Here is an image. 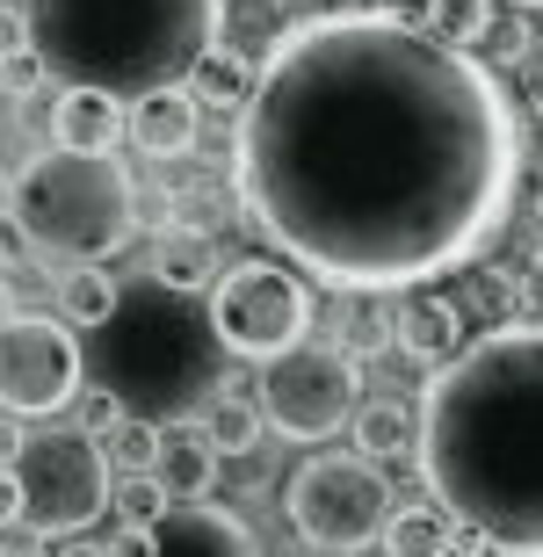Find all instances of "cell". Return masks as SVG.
Listing matches in <instances>:
<instances>
[{"mask_svg":"<svg viewBox=\"0 0 543 557\" xmlns=\"http://www.w3.org/2000/svg\"><path fill=\"white\" fill-rule=\"evenodd\" d=\"M515 174L522 124L501 73L398 8L291 22L232 145L254 239L356 297L471 269L507 225Z\"/></svg>","mask_w":543,"mask_h":557,"instance_id":"cell-1","label":"cell"},{"mask_svg":"<svg viewBox=\"0 0 543 557\" xmlns=\"http://www.w3.org/2000/svg\"><path fill=\"white\" fill-rule=\"evenodd\" d=\"M414 456L471 543L543 557V319L485 326L428 376Z\"/></svg>","mask_w":543,"mask_h":557,"instance_id":"cell-2","label":"cell"},{"mask_svg":"<svg viewBox=\"0 0 543 557\" xmlns=\"http://www.w3.org/2000/svg\"><path fill=\"white\" fill-rule=\"evenodd\" d=\"M225 0H22V44L65 87H102L138 102L182 87L188 65L218 44Z\"/></svg>","mask_w":543,"mask_h":557,"instance_id":"cell-3","label":"cell"},{"mask_svg":"<svg viewBox=\"0 0 543 557\" xmlns=\"http://www.w3.org/2000/svg\"><path fill=\"white\" fill-rule=\"evenodd\" d=\"M102 362H109V392L124 398L138 420H188L203 413L210 398L225 392V376H218V341H210L203 311L188 305V297H174V289H138V297H124L116 305V319L102 326Z\"/></svg>","mask_w":543,"mask_h":557,"instance_id":"cell-4","label":"cell"},{"mask_svg":"<svg viewBox=\"0 0 543 557\" xmlns=\"http://www.w3.org/2000/svg\"><path fill=\"white\" fill-rule=\"evenodd\" d=\"M15 225L29 239V253H59L73 269H95L138 225V182L116 160L37 152L15 174Z\"/></svg>","mask_w":543,"mask_h":557,"instance_id":"cell-5","label":"cell"},{"mask_svg":"<svg viewBox=\"0 0 543 557\" xmlns=\"http://www.w3.org/2000/svg\"><path fill=\"white\" fill-rule=\"evenodd\" d=\"M203 297H210L203 305L210 341L239 362H283L319 326V297L291 261H232Z\"/></svg>","mask_w":543,"mask_h":557,"instance_id":"cell-6","label":"cell"},{"mask_svg":"<svg viewBox=\"0 0 543 557\" xmlns=\"http://www.w3.org/2000/svg\"><path fill=\"white\" fill-rule=\"evenodd\" d=\"M283 515H291V529L312 550L356 557L370 543H384V521L398 515V493H392V478H384V463H370L356 449H319L291 471Z\"/></svg>","mask_w":543,"mask_h":557,"instance_id":"cell-7","label":"cell"},{"mask_svg":"<svg viewBox=\"0 0 543 557\" xmlns=\"http://www.w3.org/2000/svg\"><path fill=\"white\" fill-rule=\"evenodd\" d=\"M22 478V529L37 536H81L109 515L116 499V471H109V449L81 428H44L22 442L15 456Z\"/></svg>","mask_w":543,"mask_h":557,"instance_id":"cell-8","label":"cell"},{"mask_svg":"<svg viewBox=\"0 0 543 557\" xmlns=\"http://www.w3.org/2000/svg\"><path fill=\"white\" fill-rule=\"evenodd\" d=\"M254 406H261V428H275L283 442H334L362 406V362L348 348H291L283 362H261V384H254Z\"/></svg>","mask_w":543,"mask_h":557,"instance_id":"cell-9","label":"cell"},{"mask_svg":"<svg viewBox=\"0 0 543 557\" xmlns=\"http://www.w3.org/2000/svg\"><path fill=\"white\" fill-rule=\"evenodd\" d=\"M87 384V355L81 333L65 326L59 311H15L0 326V413L44 420L65 413Z\"/></svg>","mask_w":543,"mask_h":557,"instance_id":"cell-10","label":"cell"},{"mask_svg":"<svg viewBox=\"0 0 543 557\" xmlns=\"http://www.w3.org/2000/svg\"><path fill=\"white\" fill-rule=\"evenodd\" d=\"M124 138L146 152V160H196L203 145V109L188 87H152L138 102H124Z\"/></svg>","mask_w":543,"mask_h":557,"instance_id":"cell-11","label":"cell"},{"mask_svg":"<svg viewBox=\"0 0 543 557\" xmlns=\"http://www.w3.org/2000/svg\"><path fill=\"white\" fill-rule=\"evenodd\" d=\"M392 348L414 362V370H442L449 355L464 348V311L435 289H406L392 305Z\"/></svg>","mask_w":543,"mask_h":557,"instance_id":"cell-12","label":"cell"},{"mask_svg":"<svg viewBox=\"0 0 543 557\" xmlns=\"http://www.w3.org/2000/svg\"><path fill=\"white\" fill-rule=\"evenodd\" d=\"M124 145V102L102 87H59L51 102V152H87V160H116Z\"/></svg>","mask_w":543,"mask_h":557,"instance_id":"cell-13","label":"cell"},{"mask_svg":"<svg viewBox=\"0 0 543 557\" xmlns=\"http://www.w3.org/2000/svg\"><path fill=\"white\" fill-rule=\"evenodd\" d=\"M152 557H261L254 529L225 507H174L160 529H152Z\"/></svg>","mask_w":543,"mask_h":557,"instance_id":"cell-14","label":"cell"},{"mask_svg":"<svg viewBox=\"0 0 543 557\" xmlns=\"http://www.w3.org/2000/svg\"><path fill=\"white\" fill-rule=\"evenodd\" d=\"M218 275H225V261H218V239H210L203 225H168L160 239H152V283L160 289L203 297Z\"/></svg>","mask_w":543,"mask_h":557,"instance_id":"cell-15","label":"cell"},{"mask_svg":"<svg viewBox=\"0 0 543 557\" xmlns=\"http://www.w3.org/2000/svg\"><path fill=\"white\" fill-rule=\"evenodd\" d=\"M218 463H225V456L203 442V428H160V463H152V478L168 485L174 507H203V499L218 493Z\"/></svg>","mask_w":543,"mask_h":557,"instance_id":"cell-16","label":"cell"},{"mask_svg":"<svg viewBox=\"0 0 543 557\" xmlns=\"http://www.w3.org/2000/svg\"><path fill=\"white\" fill-rule=\"evenodd\" d=\"M254 73H261V59H247V51H232V44L218 37L203 59L188 65V81H182V87L196 95V109H247Z\"/></svg>","mask_w":543,"mask_h":557,"instance_id":"cell-17","label":"cell"},{"mask_svg":"<svg viewBox=\"0 0 543 557\" xmlns=\"http://www.w3.org/2000/svg\"><path fill=\"white\" fill-rule=\"evenodd\" d=\"M501 8L507 0H406L398 15L420 22V29H428L435 44H449V51H479L485 29L501 22Z\"/></svg>","mask_w":543,"mask_h":557,"instance_id":"cell-18","label":"cell"},{"mask_svg":"<svg viewBox=\"0 0 543 557\" xmlns=\"http://www.w3.org/2000/svg\"><path fill=\"white\" fill-rule=\"evenodd\" d=\"M348 434H356V456L392 463V456H406L420 442V406H406V398H362Z\"/></svg>","mask_w":543,"mask_h":557,"instance_id":"cell-19","label":"cell"},{"mask_svg":"<svg viewBox=\"0 0 543 557\" xmlns=\"http://www.w3.org/2000/svg\"><path fill=\"white\" fill-rule=\"evenodd\" d=\"M116 305H124V283L95 261V269H65L59 275V319L73 333H102L109 319H116Z\"/></svg>","mask_w":543,"mask_h":557,"instance_id":"cell-20","label":"cell"},{"mask_svg":"<svg viewBox=\"0 0 543 557\" xmlns=\"http://www.w3.org/2000/svg\"><path fill=\"white\" fill-rule=\"evenodd\" d=\"M457 550V521L442 507H398L384 521V557H449Z\"/></svg>","mask_w":543,"mask_h":557,"instance_id":"cell-21","label":"cell"},{"mask_svg":"<svg viewBox=\"0 0 543 557\" xmlns=\"http://www.w3.org/2000/svg\"><path fill=\"white\" fill-rule=\"evenodd\" d=\"M261 434H269V428H261V406H254V398H239L232 384L203 406V442L218 456H254V449H261Z\"/></svg>","mask_w":543,"mask_h":557,"instance_id":"cell-22","label":"cell"},{"mask_svg":"<svg viewBox=\"0 0 543 557\" xmlns=\"http://www.w3.org/2000/svg\"><path fill=\"white\" fill-rule=\"evenodd\" d=\"M291 22H283V0H225V22H218V37L232 44V51H269L275 37H283Z\"/></svg>","mask_w":543,"mask_h":557,"instance_id":"cell-23","label":"cell"},{"mask_svg":"<svg viewBox=\"0 0 543 557\" xmlns=\"http://www.w3.org/2000/svg\"><path fill=\"white\" fill-rule=\"evenodd\" d=\"M102 449H109V471H116V478L152 471V463H160V420H138V413H131L124 428L102 442Z\"/></svg>","mask_w":543,"mask_h":557,"instance_id":"cell-24","label":"cell"},{"mask_svg":"<svg viewBox=\"0 0 543 557\" xmlns=\"http://www.w3.org/2000/svg\"><path fill=\"white\" fill-rule=\"evenodd\" d=\"M116 515L131 521V529H160V521L174 515V499H168V485L152 471H138V478H116V499H109Z\"/></svg>","mask_w":543,"mask_h":557,"instance_id":"cell-25","label":"cell"},{"mask_svg":"<svg viewBox=\"0 0 543 557\" xmlns=\"http://www.w3.org/2000/svg\"><path fill=\"white\" fill-rule=\"evenodd\" d=\"M457 311H479L493 326H507V311L522 305V283H507V275H485V269H464V297H449Z\"/></svg>","mask_w":543,"mask_h":557,"instance_id":"cell-26","label":"cell"},{"mask_svg":"<svg viewBox=\"0 0 543 557\" xmlns=\"http://www.w3.org/2000/svg\"><path fill=\"white\" fill-rule=\"evenodd\" d=\"M65 413H73V428H81V434H95V442H109V434H116V428L131 420V406H124L116 392H109V384H81V398H73Z\"/></svg>","mask_w":543,"mask_h":557,"instance_id":"cell-27","label":"cell"},{"mask_svg":"<svg viewBox=\"0 0 543 557\" xmlns=\"http://www.w3.org/2000/svg\"><path fill=\"white\" fill-rule=\"evenodd\" d=\"M44 81H51V73H44V59L29 44H8V51H0V95H8V102H29Z\"/></svg>","mask_w":543,"mask_h":557,"instance_id":"cell-28","label":"cell"},{"mask_svg":"<svg viewBox=\"0 0 543 557\" xmlns=\"http://www.w3.org/2000/svg\"><path fill=\"white\" fill-rule=\"evenodd\" d=\"M515 87H522V102L543 116V29H529V44L515 51Z\"/></svg>","mask_w":543,"mask_h":557,"instance_id":"cell-29","label":"cell"},{"mask_svg":"<svg viewBox=\"0 0 543 557\" xmlns=\"http://www.w3.org/2000/svg\"><path fill=\"white\" fill-rule=\"evenodd\" d=\"M8 529H22V478L15 471H0V536Z\"/></svg>","mask_w":543,"mask_h":557,"instance_id":"cell-30","label":"cell"},{"mask_svg":"<svg viewBox=\"0 0 543 557\" xmlns=\"http://www.w3.org/2000/svg\"><path fill=\"white\" fill-rule=\"evenodd\" d=\"M109 557H152V529H116V543H109Z\"/></svg>","mask_w":543,"mask_h":557,"instance_id":"cell-31","label":"cell"},{"mask_svg":"<svg viewBox=\"0 0 543 557\" xmlns=\"http://www.w3.org/2000/svg\"><path fill=\"white\" fill-rule=\"evenodd\" d=\"M22 442H29V428H22L15 413L0 420V471H15V456H22Z\"/></svg>","mask_w":543,"mask_h":557,"instance_id":"cell-32","label":"cell"},{"mask_svg":"<svg viewBox=\"0 0 543 557\" xmlns=\"http://www.w3.org/2000/svg\"><path fill=\"white\" fill-rule=\"evenodd\" d=\"M522 305H529V311H543V253L522 269Z\"/></svg>","mask_w":543,"mask_h":557,"instance_id":"cell-33","label":"cell"},{"mask_svg":"<svg viewBox=\"0 0 543 557\" xmlns=\"http://www.w3.org/2000/svg\"><path fill=\"white\" fill-rule=\"evenodd\" d=\"M0 218H15V174L0 166Z\"/></svg>","mask_w":543,"mask_h":557,"instance_id":"cell-34","label":"cell"},{"mask_svg":"<svg viewBox=\"0 0 543 557\" xmlns=\"http://www.w3.org/2000/svg\"><path fill=\"white\" fill-rule=\"evenodd\" d=\"M8 319H15V283L0 275V326H8Z\"/></svg>","mask_w":543,"mask_h":557,"instance_id":"cell-35","label":"cell"},{"mask_svg":"<svg viewBox=\"0 0 543 557\" xmlns=\"http://www.w3.org/2000/svg\"><path fill=\"white\" fill-rule=\"evenodd\" d=\"M59 557H109V543H65Z\"/></svg>","mask_w":543,"mask_h":557,"instance_id":"cell-36","label":"cell"},{"mask_svg":"<svg viewBox=\"0 0 543 557\" xmlns=\"http://www.w3.org/2000/svg\"><path fill=\"white\" fill-rule=\"evenodd\" d=\"M449 557H501V550H485V543H464V550H449Z\"/></svg>","mask_w":543,"mask_h":557,"instance_id":"cell-37","label":"cell"},{"mask_svg":"<svg viewBox=\"0 0 543 557\" xmlns=\"http://www.w3.org/2000/svg\"><path fill=\"white\" fill-rule=\"evenodd\" d=\"M529 203H536V218H543V166H536V182H529Z\"/></svg>","mask_w":543,"mask_h":557,"instance_id":"cell-38","label":"cell"},{"mask_svg":"<svg viewBox=\"0 0 543 557\" xmlns=\"http://www.w3.org/2000/svg\"><path fill=\"white\" fill-rule=\"evenodd\" d=\"M8 44H22V37H15V29H8V22H0V51H8Z\"/></svg>","mask_w":543,"mask_h":557,"instance_id":"cell-39","label":"cell"},{"mask_svg":"<svg viewBox=\"0 0 543 557\" xmlns=\"http://www.w3.org/2000/svg\"><path fill=\"white\" fill-rule=\"evenodd\" d=\"M507 8H543V0H507Z\"/></svg>","mask_w":543,"mask_h":557,"instance_id":"cell-40","label":"cell"},{"mask_svg":"<svg viewBox=\"0 0 543 557\" xmlns=\"http://www.w3.org/2000/svg\"><path fill=\"white\" fill-rule=\"evenodd\" d=\"M0 557H8V550H0Z\"/></svg>","mask_w":543,"mask_h":557,"instance_id":"cell-41","label":"cell"}]
</instances>
